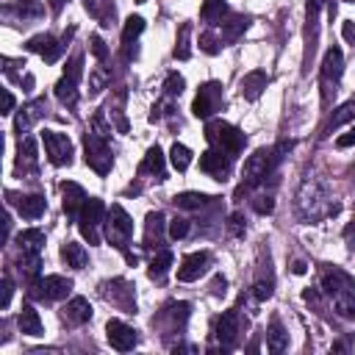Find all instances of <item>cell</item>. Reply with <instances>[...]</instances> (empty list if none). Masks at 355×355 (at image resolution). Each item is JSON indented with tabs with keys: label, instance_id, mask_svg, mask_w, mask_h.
I'll return each instance as SVG.
<instances>
[{
	"label": "cell",
	"instance_id": "cell-9",
	"mask_svg": "<svg viewBox=\"0 0 355 355\" xmlns=\"http://www.w3.org/2000/svg\"><path fill=\"white\" fill-rule=\"evenodd\" d=\"M219 105H222V86L216 80H208L200 86V92L191 103V114L197 119H211L219 111Z\"/></svg>",
	"mask_w": 355,
	"mask_h": 355
},
{
	"label": "cell",
	"instance_id": "cell-46",
	"mask_svg": "<svg viewBox=\"0 0 355 355\" xmlns=\"http://www.w3.org/2000/svg\"><path fill=\"white\" fill-rule=\"evenodd\" d=\"M92 53H94L97 61H103V58L108 55V47H105V42H103L100 36H92Z\"/></svg>",
	"mask_w": 355,
	"mask_h": 355
},
{
	"label": "cell",
	"instance_id": "cell-55",
	"mask_svg": "<svg viewBox=\"0 0 355 355\" xmlns=\"http://www.w3.org/2000/svg\"><path fill=\"white\" fill-rule=\"evenodd\" d=\"M324 3H327V0H322V6H324Z\"/></svg>",
	"mask_w": 355,
	"mask_h": 355
},
{
	"label": "cell",
	"instance_id": "cell-10",
	"mask_svg": "<svg viewBox=\"0 0 355 355\" xmlns=\"http://www.w3.org/2000/svg\"><path fill=\"white\" fill-rule=\"evenodd\" d=\"M42 144H44L47 161H50L53 166L72 164V141H69L67 133H58V130H42Z\"/></svg>",
	"mask_w": 355,
	"mask_h": 355
},
{
	"label": "cell",
	"instance_id": "cell-20",
	"mask_svg": "<svg viewBox=\"0 0 355 355\" xmlns=\"http://www.w3.org/2000/svg\"><path fill=\"white\" fill-rule=\"evenodd\" d=\"M61 197H64V211H67V216H78L80 214V208H83V202L89 200L86 197V191L78 186V183H61Z\"/></svg>",
	"mask_w": 355,
	"mask_h": 355
},
{
	"label": "cell",
	"instance_id": "cell-32",
	"mask_svg": "<svg viewBox=\"0 0 355 355\" xmlns=\"http://www.w3.org/2000/svg\"><path fill=\"white\" fill-rule=\"evenodd\" d=\"M349 119H355V97H349L344 105H338L336 108V114L330 116V122L324 125V133H330L333 128H341L344 122H349Z\"/></svg>",
	"mask_w": 355,
	"mask_h": 355
},
{
	"label": "cell",
	"instance_id": "cell-35",
	"mask_svg": "<svg viewBox=\"0 0 355 355\" xmlns=\"http://www.w3.org/2000/svg\"><path fill=\"white\" fill-rule=\"evenodd\" d=\"M189 36H191V25L183 22V25H180V33H178V42H175V58H180V61H186V58L191 55Z\"/></svg>",
	"mask_w": 355,
	"mask_h": 355
},
{
	"label": "cell",
	"instance_id": "cell-44",
	"mask_svg": "<svg viewBox=\"0 0 355 355\" xmlns=\"http://www.w3.org/2000/svg\"><path fill=\"white\" fill-rule=\"evenodd\" d=\"M219 44H222V39H216L211 31H205V33L200 36V47H202L205 53H219Z\"/></svg>",
	"mask_w": 355,
	"mask_h": 355
},
{
	"label": "cell",
	"instance_id": "cell-34",
	"mask_svg": "<svg viewBox=\"0 0 355 355\" xmlns=\"http://www.w3.org/2000/svg\"><path fill=\"white\" fill-rule=\"evenodd\" d=\"M169 161H172V166L178 169V172H186L189 169V164H191V150L186 147V144H172V150H169Z\"/></svg>",
	"mask_w": 355,
	"mask_h": 355
},
{
	"label": "cell",
	"instance_id": "cell-31",
	"mask_svg": "<svg viewBox=\"0 0 355 355\" xmlns=\"http://www.w3.org/2000/svg\"><path fill=\"white\" fill-rule=\"evenodd\" d=\"M225 14H227V3H225V0H205L202 8H200V17H202L208 25H219Z\"/></svg>",
	"mask_w": 355,
	"mask_h": 355
},
{
	"label": "cell",
	"instance_id": "cell-52",
	"mask_svg": "<svg viewBox=\"0 0 355 355\" xmlns=\"http://www.w3.org/2000/svg\"><path fill=\"white\" fill-rule=\"evenodd\" d=\"M172 352H197V347L194 344H175Z\"/></svg>",
	"mask_w": 355,
	"mask_h": 355
},
{
	"label": "cell",
	"instance_id": "cell-36",
	"mask_svg": "<svg viewBox=\"0 0 355 355\" xmlns=\"http://www.w3.org/2000/svg\"><path fill=\"white\" fill-rule=\"evenodd\" d=\"M108 83H111V72H108L105 67H94V69L89 72V89H92V94L103 92Z\"/></svg>",
	"mask_w": 355,
	"mask_h": 355
},
{
	"label": "cell",
	"instance_id": "cell-21",
	"mask_svg": "<svg viewBox=\"0 0 355 355\" xmlns=\"http://www.w3.org/2000/svg\"><path fill=\"white\" fill-rule=\"evenodd\" d=\"M266 83H269V75H266L263 69H252V72H247V75L241 78V94H244L247 100H258V97L263 94Z\"/></svg>",
	"mask_w": 355,
	"mask_h": 355
},
{
	"label": "cell",
	"instance_id": "cell-53",
	"mask_svg": "<svg viewBox=\"0 0 355 355\" xmlns=\"http://www.w3.org/2000/svg\"><path fill=\"white\" fill-rule=\"evenodd\" d=\"M291 269H294L297 275H302V272H305V263H302V261H294V266H291Z\"/></svg>",
	"mask_w": 355,
	"mask_h": 355
},
{
	"label": "cell",
	"instance_id": "cell-47",
	"mask_svg": "<svg viewBox=\"0 0 355 355\" xmlns=\"http://www.w3.org/2000/svg\"><path fill=\"white\" fill-rule=\"evenodd\" d=\"M227 227H230L233 236H241V233H244V216H241V214H230Z\"/></svg>",
	"mask_w": 355,
	"mask_h": 355
},
{
	"label": "cell",
	"instance_id": "cell-5",
	"mask_svg": "<svg viewBox=\"0 0 355 355\" xmlns=\"http://www.w3.org/2000/svg\"><path fill=\"white\" fill-rule=\"evenodd\" d=\"M83 153H86V155H83L86 164H89L97 175H108V172H111L114 155H111V147H108V141H105L103 133L89 130V133L83 136Z\"/></svg>",
	"mask_w": 355,
	"mask_h": 355
},
{
	"label": "cell",
	"instance_id": "cell-26",
	"mask_svg": "<svg viewBox=\"0 0 355 355\" xmlns=\"http://www.w3.org/2000/svg\"><path fill=\"white\" fill-rule=\"evenodd\" d=\"M286 347H288V333L283 330V324H280L277 319H272V322H269V330H266V349L277 355V352H283Z\"/></svg>",
	"mask_w": 355,
	"mask_h": 355
},
{
	"label": "cell",
	"instance_id": "cell-42",
	"mask_svg": "<svg viewBox=\"0 0 355 355\" xmlns=\"http://www.w3.org/2000/svg\"><path fill=\"white\" fill-rule=\"evenodd\" d=\"M252 208H255L258 214H272V211H275L272 194H255V197H252Z\"/></svg>",
	"mask_w": 355,
	"mask_h": 355
},
{
	"label": "cell",
	"instance_id": "cell-38",
	"mask_svg": "<svg viewBox=\"0 0 355 355\" xmlns=\"http://www.w3.org/2000/svg\"><path fill=\"white\" fill-rule=\"evenodd\" d=\"M141 31H144V19L141 17H128L125 19V28H122V42L130 44V39H136Z\"/></svg>",
	"mask_w": 355,
	"mask_h": 355
},
{
	"label": "cell",
	"instance_id": "cell-28",
	"mask_svg": "<svg viewBox=\"0 0 355 355\" xmlns=\"http://www.w3.org/2000/svg\"><path fill=\"white\" fill-rule=\"evenodd\" d=\"M61 258L67 261V266H72V269H83L86 261H89V252L83 250V244H78V241H67V244L61 247Z\"/></svg>",
	"mask_w": 355,
	"mask_h": 355
},
{
	"label": "cell",
	"instance_id": "cell-24",
	"mask_svg": "<svg viewBox=\"0 0 355 355\" xmlns=\"http://www.w3.org/2000/svg\"><path fill=\"white\" fill-rule=\"evenodd\" d=\"M44 208H47V202H44L42 194H22V197L17 200V211H19V216H25V219H39V216L44 214Z\"/></svg>",
	"mask_w": 355,
	"mask_h": 355
},
{
	"label": "cell",
	"instance_id": "cell-15",
	"mask_svg": "<svg viewBox=\"0 0 355 355\" xmlns=\"http://www.w3.org/2000/svg\"><path fill=\"white\" fill-rule=\"evenodd\" d=\"M64 44H67V36L58 42V39H55V36H50V33H39V36L28 39V50H31V53H39L47 64L58 61V55L64 53Z\"/></svg>",
	"mask_w": 355,
	"mask_h": 355
},
{
	"label": "cell",
	"instance_id": "cell-13",
	"mask_svg": "<svg viewBox=\"0 0 355 355\" xmlns=\"http://www.w3.org/2000/svg\"><path fill=\"white\" fill-rule=\"evenodd\" d=\"M105 336H108V344H111L114 349H119V352H128V349H133V347L139 344L136 330H133L130 324H125L122 319H108Z\"/></svg>",
	"mask_w": 355,
	"mask_h": 355
},
{
	"label": "cell",
	"instance_id": "cell-29",
	"mask_svg": "<svg viewBox=\"0 0 355 355\" xmlns=\"http://www.w3.org/2000/svg\"><path fill=\"white\" fill-rule=\"evenodd\" d=\"M169 266H172V252L169 250H158L153 258H150V277L153 280H164V275L169 272Z\"/></svg>",
	"mask_w": 355,
	"mask_h": 355
},
{
	"label": "cell",
	"instance_id": "cell-23",
	"mask_svg": "<svg viewBox=\"0 0 355 355\" xmlns=\"http://www.w3.org/2000/svg\"><path fill=\"white\" fill-rule=\"evenodd\" d=\"M42 108H44V100H31L28 105H22V111H19V116H17V122H14V130L22 136V133H28L31 130V125L42 116Z\"/></svg>",
	"mask_w": 355,
	"mask_h": 355
},
{
	"label": "cell",
	"instance_id": "cell-3",
	"mask_svg": "<svg viewBox=\"0 0 355 355\" xmlns=\"http://www.w3.org/2000/svg\"><path fill=\"white\" fill-rule=\"evenodd\" d=\"M341 75H344V55L338 47H330L322 58V67H319V89H322V105L327 108L338 92V83H341Z\"/></svg>",
	"mask_w": 355,
	"mask_h": 355
},
{
	"label": "cell",
	"instance_id": "cell-54",
	"mask_svg": "<svg viewBox=\"0 0 355 355\" xmlns=\"http://www.w3.org/2000/svg\"><path fill=\"white\" fill-rule=\"evenodd\" d=\"M50 6H53V14H58L61 6H64V0H50Z\"/></svg>",
	"mask_w": 355,
	"mask_h": 355
},
{
	"label": "cell",
	"instance_id": "cell-43",
	"mask_svg": "<svg viewBox=\"0 0 355 355\" xmlns=\"http://www.w3.org/2000/svg\"><path fill=\"white\" fill-rule=\"evenodd\" d=\"M272 294H275V286H272V280H258V283L252 286V297H255L258 302L269 300Z\"/></svg>",
	"mask_w": 355,
	"mask_h": 355
},
{
	"label": "cell",
	"instance_id": "cell-27",
	"mask_svg": "<svg viewBox=\"0 0 355 355\" xmlns=\"http://www.w3.org/2000/svg\"><path fill=\"white\" fill-rule=\"evenodd\" d=\"M139 175H155V178H164V153L161 147H150L141 166H139Z\"/></svg>",
	"mask_w": 355,
	"mask_h": 355
},
{
	"label": "cell",
	"instance_id": "cell-19",
	"mask_svg": "<svg viewBox=\"0 0 355 355\" xmlns=\"http://www.w3.org/2000/svg\"><path fill=\"white\" fill-rule=\"evenodd\" d=\"M36 164H39V155H36V139L33 136H25L19 141V150H17V172H36Z\"/></svg>",
	"mask_w": 355,
	"mask_h": 355
},
{
	"label": "cell",
	"instance_id": "cell-8",
	"mask_svg": "<svg viewBox=\"0 0 355 355\" xmlns=\"http://www.w3.org/2000/svg\"><path fill=\"white\" fill-rule=\"evenodd\" d=\"M80 72H83V58L80 55H75L69 64H67V69H64V75L58 78V83H55V97L64 103V105H75L78 103V83H80Z\"/></svg>",
	"mask_w": 355,
	"mask_h": 355
},
{
	"label": "cell",
	"instance_id": "cell-14",
	"mask_svg": "<svg viewBox=\"0 0 355 355\" xmlns=\"http://www.w3.org/2000/svg\"><path fill=\"white\" fill-rule=\"evenodd\" d=\"M211 266V255L208 252H189L180 266H178V280L183 283H191V280H200Z\"/></svg>",
	"mask_w": 355,
	"mask_h": 355
},
{
	"label": "cell",
	"instance_id": "cell-11",
	"mask_svg": "<svg viewBox=\"0 0 355 355\" xmlns=\"http://www.w3.org/2000/svg\"><path fill=\"white\" fill-rule=\"evenodd\" d=\"M230 166H233V155H227V153H222L216 147H211V150H205L200 155V169L205 175H211L214 180H225L230 175Z\"/></svg>",
	"mask_w": 355,
	"mask_h": 355
},
{
	"label": "cell",
	"instance_id": "cell-33",
	"mask_svg": "<svg viewBox=\"0 0 355 355\" xmlns=\"http://www.w3.org/2000/svg\"><path fill=\"white\" fill-rule=\"evenodd\" d=\"M208 200H211V197L202 194V191H183V194L175 197V205L191 211V208H202V205H208Z\"/></svg>",
	"mask_w": 355,
	"mask_h": 355
},
{
	"label": "cell",
	"instance_id": "cell-16",
	"mask_svg": "<svg viewBox=\"0 0 355 355\" xmlns=\"http://www.w3.org/2000/svg\"><path fill=\"white\" fill-rule=\"evenodd\" d=\"M216 341L222 344V349H230L241 333V322H239V311H225L219 319H216Z\"/></svg>",
	"mask_w": 355,
	"mask_h": 355
},
{
	"label": "cell",
	"instance_id": "cell-50",
	"mask_svg": "<svg viewBox=\"0 0 355 355\" xmlns=\"http://www.w3.org/2000/svg\"><path fill=\"white\" fill-rule=\"evenodd\" d=\"M344 239H347L349 247H355V222H349V225L344 227Z\"/></svg>",
	"mask_w": 355,
	"mask_h": 355
},
{
	"label": "cell",
	"instance_id": "cell-7",
	"mask_svg": "<svg viewBox=\"0 0 355 355\" xmlns=\"http://www.w3.org/2000/svg\"><path fill=\"white\" fill-rule=\"evenodd\" d=\"M105 222V205L97 197H89L78 214V230L89 244H97V225Z\"/></svg>",
	"mask_w": 355,
	"mask_h": 355
},
{
	"label": "cell",
	"instance_id": "cell-6",
	"mask_svg": "<svg viewBox=\"0 0 355 355\" xmlns=\"http://www.w3.org/2000/svg\"><path fill=\"white\" fill-rule=\"evenodd\" d=\"M130 236H133V222H130L128 211L122 205H111L105 211V239H108V244L116 247V250H128Z\"/></svg>",
	"mask_w": 355,
	"mask_h": 355
},
{
	"label": "cell",
	"instance_id": "cell-41",
	"mask_svg": "<svg viewBox=\"0 0 355 355\" xmlns=\"http://www.w3.org/2000/svg\"><path fill=\"white\" fill-rule=\"evenodd\" d=\"M186 233H189V219H186V216H175V219L169 222V239L178 241V239H183Z\"/></svg>",
	"mask_w": 355,
	"mask_h": 355
},
{
	"label": "cell",
	"instance_id": "cell-39",
	"mask_svg": "<svg viewBox=\"0 0 355 355\" xmlns=\"http://www.w3.org/2000/svg\"><path fill=\"white\" fill-rule=\"evenodd\" d=\"M222 28H225V31H222V42H233V39L247 28V19H244V17H233V19L225 22Z\"/></svg>",
	"mask_w": 355,
	"mask_h": 355
},
{
	"label": "cell",
	"instance_id": "cell-4",
	"mask_svg": "<svg viewBox=\"0 0 355 355\" xmlns=\"http://www.w3.org/2000/svg\"><path fill=\"white\" fill-rule=\"evenodd\" d=\"M205 139L211 141V147H216L227 155H239L247 144V136L239 128H233L230 122H222V119H211L205 125Z\"/></svg>",
	"mask_w": 355,
	"mask_h": 355
},
{
	"label": "cell",
	"instance_id": "cell-48",
	"mask_svg": "<svg viewBox=\"0 0 355 355\" xmlns=\"http://www.w3.org/2000/svg\"><path fill=\"white\" fill-rule=\"evenodd\" d=\"M336 147L338 150H347V147H355V128H349L344 136H338L336 139Z\"/></svg>",
	"mask_w": 355,
	"mask_h": 355
},
{
	"label": "cell",
	"instance_id": "cell-18",
	"mask_svg": "<svg viewBox=\"0 0 355 355\" xmlns=\"http://www.w3.org/2000/svg\"><path fill=\"white\" fill-rule=\"evenodd\" d=\"M61 319H64L67 324H72V327L86 324V322L92 319V305H89V300H83V297H72V300L64 305Z\"/></svg>",
	"mask_w": 355,
	"mask_h": 355
},
{
	"label": "cell",
	"instance_id": "cell-45",
	"mask_svg": "<svg viewBox=\"0 0 355 355\" xmlns=\"http://www.w3.org/2000/svg\"><path fill=\"white\" fill-rule=\"evenodd\" d=\"M11 294H14V283H11V277L6 275V277H3V297H0V308H3V311L11 305Z\"/></svg>",
	"mask_w": 355,
	"mask_h": 355
},
{
	"label": "cell",
	"instance_id": "cell-12",
	"mask_svg": "<svg viewBox=\"0 0 355 355\" xmlns=\"http://www.w3.org/2000/svg\"><path fill=\"white\" fill-rule=\"evenodd\" d=\"M72 291V280L64 275H47L33 283V297L39 300H64Z\"/></svg>",
	"mask_w": 355,
	"mask_h": 355
},
{
	"label": "cell",
	"instance_id": "cell-25",
	"mask_svg": "<svg viewBox=\"0 0 355 355\" xmlns=\"http://www.w3.org/2000/svg\"><path fill=\"white\" fill-rule=\"evenodd\" d=\"M17 324H19V330L25 333V336H42V319H39V313H36V308L33 305H22V311H19V316H17Z\"/></svg>",
	"mask_w": 355,
	"mask_h": 355
},
{
	"label": "cell",
	"instance_id": "cell-2",
	"mask_svg": "<svg viewBox=\"0 0 355 355\" xmlns=\"http://www.w3.org/2000/svg\"><path fill=\"white\" fill-rule=\"evenodd\" d=\"M322 291L333 300V308L341 319H355V280L338 266L322 269Z\"/></svg>",
	"mask_w": 355,
	"mask_h": 355
},
{
	"label": "cell",
	"instance_id": "cell-40",
	"mask_svg": "<svg viewBox=\"0 0 355 355\" xmlns=\"http://www.w3.org/2000/svg\"><path fill=\"white\" fill-rule=\"evenodd\" d=\"M183 86H186L183 75L169 72V75H166V80H164V94H166V97H175V94H180V92H183Z\"/></svg>",
	"mask_w": 355,
	"mask_h": 355
},
{
	"label": "cell",
	"instance_id": "cell-51",
	"mask_svg": "<svg viewBox=\"0 0 355 355\" xmlns=\"http://www.w3.org/2000/svg\"><path fill=\"white\" fill-rule=\"evenodd\" d=\"M344 39L355 42V22H344Z\"/></svg>",
	"mask_w": 355,
	"mask_h": 355
},
{
	"label": "cell",
	"instance_id": "cell-17",
	"mask_svg": "<svg viewBox=\"0 0 355 355\" xmlns=\"http://www.w3.org/2000/svg\"><path fill=\"white\" fill-rule=\"evenodd\" d=\"M103 297L125 311H136V300H133V288L125 283V280H111V283H103Z\"/></svg>",
	"mask_w": 355,
	"mask_h": 355
},
{
	"label": "cell",
	"instance_id": "cell-37",
	"mask_svg": "<svg viewBox=\"0 0 355 355\" xmlns=\"http://www.w3.org/2000/svg\"><path fill=\"white\" fill-rule=\"evenodd\" d=\"M161 233H164V214H150L147 216V236H144V241L147 244H153V239H155V244H158V239H161Z\"/></svg>",
	"mask_w": 355,
	"mask_h": 355
},
{
	"label": "cell",
	"instance_id": "cell-30",
	"mask_svg": "<svg viewBox=\"0 0 355 355\" xmlns=\"http://www.w3.org/2000/svg\"><path fill=\"white\" fill-rule=\"evenodd\" d=\"M11 11H14L19 19H36V17H42L44 8H42L39 0H17L14 6L6 8V14H11Z\"/></svg>",
	"mask_w": 355,
	"mask_h": 355
},
{
	"label": "cell",
	"instance_id": "cell-1",
	"mask_svg": "<svg viewBox=\"0 0 355 355\" xmlns=\"http://www.w3.org/2000/svg\"><path fill=\"white\" fill-rule=\"evenodd\" d=\"M294 208H297V216L302 222H322V219H327L330 214L338 211V205L330 200L327 183L319 175H305L302 178V183L297 189V197H294Z\"/></svg>",
	"mask_w": 355,
	"mask_h": 355
},
{
	"label": "cell",
	"instance_id": "cell-22",
	"mask_svg": "<svg viewBox=\"0 0 355 355\" xmlns=\"http://www.w3.org/2000/svg\"><path fill=\"white\" fill-rule=\"evenodd\" d=\"M17 247L22 255H39L42 247H44V233L39 227H28L17 236Z\"/></svg>",
	"mask_w": 355,
	"mask_h": 355
},
{
	"label": "cell",
	"instance_id": "cell-49",
	"mask_svg": "<svg viewBox=\"0 0 355 355\" xmlns=\"http://www.w3.org/2000/svg\"><path fill=\"white\" fill-rule=\"evenodd\" d=\"M11 111H14V94L3 89V114H11Z\"/></svg>",
	"mask_w": 355,
	"mask_h": 355
}]
</instances>
